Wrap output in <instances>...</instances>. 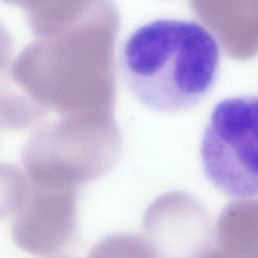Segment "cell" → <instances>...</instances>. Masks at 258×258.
Here are the masks:
<instances>
[{"instance_id": "6da1fadb", "label": "cell", "mask_w": 258, "mask_h": 258, "mask_svg": "<svg viewBox=\"0 0 258 258\" xmlns=\"http://www.w3.org/2000/svg\"><path fill=\"white\" fill-rule=\"evenodd\" d=\"M220 63L215 36L195 21L157 19L134 30L120 53V70L133 96L163 113L188 110L214 87Z\"/></svg>"}, {"instance_id": "7a4b0ae2", "label": "cell", "mask_w": 258, "mask_h": 258, "mask_svg": "<svg viewBox=\"0 0 258 258\" xmlns=\"http://www.w3.org/2000/svg\"><path fill=\"white\" fill-rule=\"evenodd\" d=\"M90 32L83 22L58 34L36 37L6 75L12 85L47 114H82L94 94Z\"/></svg>"}, {"instance_id": "3957f363", "label": "cell", "mask_w": 258, "mask_h": 258, "mask_svg": "<svg viewBox=\"0 0 258 258\" xmlns=\"http://www.w3.org/2000/svg\"><path fill=\"white\" fill-rule=\"evenodd\" d=\"M208 179L233 198L258 195V96L242 95L213 109L201 143Z\"/></svg>"}, {"instance_id": "277c9868", "label": "cell", "mask_w": 258, "mask_h": 258, "mask_svg": "<svg viewBox=\"0 0 258 258\" xmlns=\"http://www.w3.org/2000/svg\"><path fill=\"white\" fill-rule=\"evenodd\" d=\"M32 184L77 188L104 174L112 155L82 114L64 115L38 127L21 152Z\"/></svg>"}, {"instance_id": "5b68a950", "label": "cell", "mask_w": 258, "mask_h": 258, "mask_svg": "<svg viewBox=\"0 0 258 258\" xmlns=\"http://www.w3.org/2000/svg\"><path fill=\"white\" fill-rule=\"evenodd\" d=\"M77 188L30 182L26 198L14 214V242L35 256H50L61 251L77 234Z\"/></svg>"}, {"instance_id": "8992f818", "label": "cell", "mask_w": 258, "mask_h": 258, "mask_svg": "<svg viewBox=\"0 0 258 258\" xmlns=\"http://www.w3.org/2000/svg\"><path fill=\"white\" fill-rule=\"evenodd\" d=\"M143 232L160 258H199L214 237L206 209L180 191L163 195L150 205Z\"/></svg>"}, {"instance_id": "52a82bcc", "label": "cell", "mask_w": 258, "mask_h": 258, "mask_svg": "<svg viewBox=\"0 0 258 258\" xmlns=\"http://www.w3.org/2000/svg\"><path fill=\"white\" fill-rule=\"evenodd\" d=\"M210 249L217 258H258V199L236 201L223 209Z\"/></svg>"}, {"instance_id": "ba28073f", "label": "cell", "mask_w": 258, "mask_h": 258, "mask_svg": "<svg viewBox=\"0 0 258 258\" xmlns=\"http://www.w3.org/2000/svg\"><path fill=\"white\" fill-rule=\"evenodd\" d=\"M5 71L0 73V126L10 130H23L34 126L47 113L18 91Z\"/></svg>"}, {"instance_id": "9c48e42d", "label": "cell", "mask_w": 258, "mask_h": 258, "mask_svg": "<svg viewBox=\"0 0 258 258\" xmlns=\"http://www.w3.org/2000/svg\"><path fill=\"white\" fill-rule=\"evenodd\" d=\"M88 258H160L154 247L142 236L115 234L97 243Z\"/></svg>"}, {"instance_id": "30bf717a", "label": "cell", "mask_w": 258, "mask_h": 258, "mask_svg": "<svg viewBox=\"0 0 258 258\" xmlns=\"http://www.w3.org/2000/svg\"><path fill=\"white\" fill-rule=\"evenodd\" d=\"M29 186L28 177L17 166L0 163V219L18 211Z\"/></svg>"}, {"instance_id": "8fae6325", "label": "cell", "mask_w": 258, "mask_h": 258, "mask_svg": "<svg viewBox=\"0 0 258 258\" xmlns=\"http://www.w3.org/2000/svg\"><path fill=\"white\" fill-rule=\"evenodd\" d=\"M12 49L13 38L6 26L0 22V73L8 68Z\"/></svg>"}]
</instances>
